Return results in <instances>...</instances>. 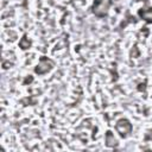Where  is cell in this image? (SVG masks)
Masks as SVG:
<instances>
[{
  "mask_svg": "<svg viewBox=\"0 0 152 152\" xmlns=\"http://www.w3.org/2000/svg\"><path fill=\"white\" fill-rule=\"evenodd\" d=\"M140 15L142 18H145L147 21H152V11L151 10L150 11H142V12H140Z\"/></svg>",
  "mask_w": 152,
  "mask_h": 152,
  "instance_id": "3",
  "label": "cell"
},
{
  "mask_svg": "<svg viewBox=\"0 0 152 152\" xmlns=\"http://www.w3.org/2000/svg\"><path fill=\"white\" fill-rule=\"evenodd\" d=\"M116 129H118V132L120 133V135L127 137V135L131 133V131H132V125H131L127 120L121 119V120H119L118 124H116Z\"/></svg>",
  "mask_w": 152,
  "mask_h": 152,
  "instance_id": "2",
  "label": "cell"
},
{
  "mask_svg": "<svg viewBox=\"0 0 152 152\" xmlns=\"http://www.w3.org/2000/svg\"><path fill=\"white\" fill-rule=\"evenodd\" d=\"M110 0H95L93 5V13L97 17H104L108 13Z\"/></svg>",
  "mask_w": 152,
  "mask_h": 152,
  "instance_id": "1",
  "label": "cell"
}]
</instances>
